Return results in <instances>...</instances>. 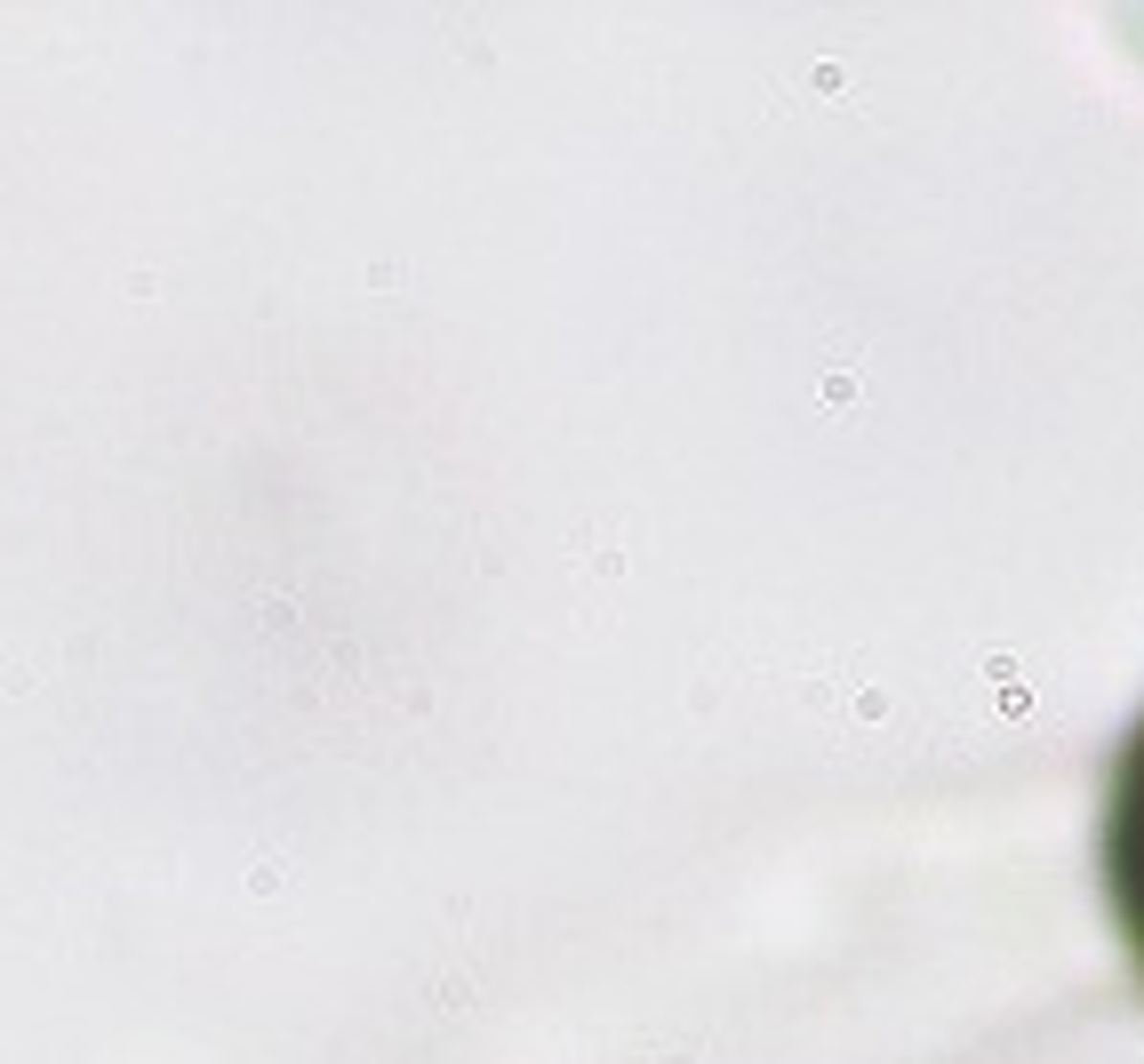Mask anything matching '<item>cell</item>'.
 Wrapping results in <instances>:
<instances>
[{
	"label": "cell",
	"mask_w": 1144,
	"mask_h": 1064,
	"mask_svg": "<svg viewBox=\"0 0 1144 1064\" xmlns=\"http://www.w3.org/2000/svg\"><path fill=\"white\" fill-rule=\"evenodd\" d=\"M1096 880H1105L1112 928L1129 944V968L1144 977V713L1112 744L1105 808H1096Z\"/></svg>",
	"instance_id": "cell-1"
}]
</instances>
